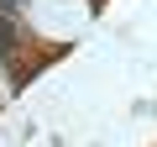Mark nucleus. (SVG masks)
Returning a JSON list of instances; mask_svg holds the SVG:
<instances>
[]
</instances>
